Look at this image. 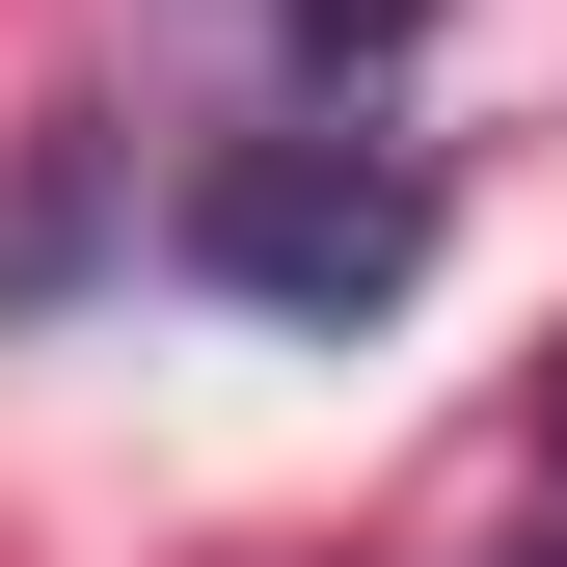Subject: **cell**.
Segmentation results:
<instances>
[{"label": "cell", "mask_w": 567, "mask_h": 567, "mask_svg": "<svg viewBox=\"0 0 567 567\" xmlns=\"http://www.w3.org/2000/svg\"><path fill=\"white\" fill-rule=\"evenodd\" d=\"M217 28H270V54H405L433 0H217Z\"/></svg>", "instance_id": "cell-2"}, {"label": "cell", "mask_w": 567, "mask_h": 567, "mask_svg": "<svg viewBox=\"0 0 567 567\" xmlns=\"http://www.w3.org/2000/svg\"><path fill=\"white\" fill-rule=\"evenodd\" d=\"M540 460H567V351H540Z\"/></svg>", "instance_id": "cell-3"}, {"label": "cell", "mask_w": 567, "mask_h": 567, "mask_svg": "<svg viewBox=\"0 0 567 567\" xmlns=\"http://www.w3.org/2000/svg\"><path fill=\"white\" fill-rule=\"evenodd\" d=\"M189 270L270 324H379L405 270H433V163H379V135H244V163H189Z\"/></svg>", "instance_id": "cell-1"}]
</instances>
